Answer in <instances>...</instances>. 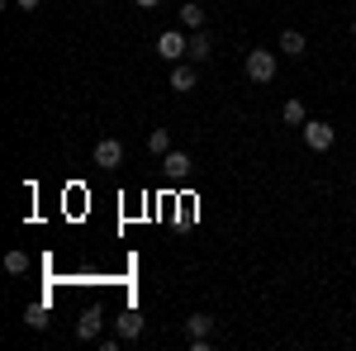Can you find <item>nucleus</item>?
<instances>
[{
  "label": "nucleus",
  "instance_id": "f3484780",
  "mask_svg": "<svg viewBox=\"0 0 356 351\" xmlns=\"http://www.w3.org/2000/svg\"><path fill=\"white\" fill-rule=\"evenodd\" d=\"M15 5H19V10H38L43 0H15Z\"/></svg>",
  "mask_w": 356,
  "mask_h": 351
},
{
  "label": "nucleus",
  "instance_id": "f257e3e1",
  "mask_svg": "<svg viewBox=\"0 0 356 351\" xmlns=\"http://www.w3.org/2000/svg\"><path fill=\"white\" fill-rule=\"evenodd\" d=\"M247 76H252V81L257 85H266V81H275V53H266V48H252V53H247Z\"/></svg>",
  "mask_w": 356,
  "mask_h": 351
},
{
  "label": "nucleus",
  "instance_id": "a211bd4d",
  "mask_svg": "<svg viewBox=\"0 0 356 351\" xmlns=\"http://www.w3.org/2000/svg\"><path fill=\"white\" fill-rule=\"evenodd\" d=\"M152 5H162V0H138V10H152Z\"/></svg>",
  "mask_w": 356,
  "mask_h": 351
},
{
  "label": "nucleus",
  "instance_id": "1a4fd4ad",
  "mask_svg": "<svg viewBox=\"0 0 356 351\" xmlns=\"http://www.w3.org/2000/svg\"><path fill=\"white\" fill-rule=\"evenodd\" d=\"M280 53H290V57H304V53H309V38H304L300 28H285V33H280Z\"/></svg>",
  "mask_w": 356,
  "mask_h": 351
},
{
  "label": "nucleus",
  "instance_id": "9b49d317",
  "mask_svg": "<svg viewBox=\"0 0 356 351\" xmlns=\"http://www.w3.org/2000/svg\"><path fill=\"white\" fill-rule=\"evenodd\" d=\"M280 114H285V124H295V129H304V124H309V109H304V100H285V109H280Z\"/></svg>",
  "mask_w": 356,
  "mask_h": 351
},
{
  "label": "nucleus",
  "instance_id": "20e7f679",
  "mask_svg": "<svg viewBox=\"0 0 356 351\" xmlns=\"http://www.w3.org/2000/svg\"><path fill=\"white\" fill-rule=\"evenodd\" d=\"M332 124H323V119H309V124H304V142H309V147H314V152H328L332 147Z\"/></svg>",
  "mask_w": 356,
  "mask_h": 351
},
{
  "label": "nucleus",
  "instance_id": "4468645a",
  "mask_svg": "<svg viewBox=\"0 0 356 351\" xmlns=\"http://www.w3.org/2000/svg\"><path fill=\"white\" fill-rule=\"evenodd\" d=\"M147 147H152V157H166V152H171V133H166V129H152V133H147Z\"/></svg>",
  "mask_w": 356,
  "mask_h": 351
},
{
  "label": "nucleus",
  "instance_id": "9d476101",
  "mask_svg": "<svg viewBox=\"0 0 356 351\" xmlns=\"http://www.w3.org/2000/svg\"><path fill=\"white\" fill-rule=\"evenodd\" d=\"M209 48H214V38H209L204 28H195V33H191V57H195V62H204V57H209Z\"/></svg>",
  "mask_w": 356,
  "mask_h": 351
},
{
  "label": "nucleus",
  "instance_id": "f8f14e48",
  "mask_svg": "<svg viewBox=\"0 0 356 351\" xmlns=\"http://www.w3.org/2000/svg\"><path fill=\"white\" fill-rule=\"evenodd\" d=\"M186 332H191V337H209V332H214V318H209V313H191V318H186Z\"/></svg>",
  "mask_w": 356,
  "mask_h": 351
},
{
  "label": "nucleus",
  "instance_id": "ddd939ff",
  "mask_svg": "<svg viewBox=\"0 0 356 351\" xmlns=\"http://www.w3.org/2000/svg\"><path fill=\"white\" fill-rule=\"evenodd\" d=\"M181 24H186V28H204V10H200L195 0H186V5H181Z\"/></svg>",
  "mask_w": 356,
  "mask_h": 351
},
{
  "label": "nucleus",
  "instance_id": "39448f33",
  "mask_svg": "<svg viewBox=\"0 0 356 351\" xmlns=\"http://www.w3.org/2000/svg\"><path fill=\"white\" fill-rule=\"evenodd\" d=\"M191 157H186V152H176V147H171V152H166V157H162V171H166V176H171V181H186V176H191Z\"/></svg>",
  "mask_w": 356,
  "mask_h": 351
},
{
  "label": "nucleus",
  "instance_id": "6ab92c4d",
  "mask_svg": "<svg viewBox=\"0 0 356 351\" xmlns=\"http://www.w3.org/2000/svg\"><path fill=\"white\" fill-rule=\"evenodd\" d=\"M352 38H356V19H352Z\"/></svg>",
  "mask_w": 356,
  "mask_h": 351
},
{
  "label": "nucleus",
  "instance_id": "0eeeda50",
  "mask_svg": "<svg viewBox=\"0 0 356 351\" xmlns=\"http://www.w3.org/2000/svg\"><path fill=\"white\" fill-rule=\"evenodd\" d=\"M100 323H105V313H100V309H86L81 323H76V337H81V342H95V337H100Z\"/></svg>",
  "mask_w": 356,
  "mask_h": 351
},
{
  "label": "nucleus",
  "instance_id": "423d86ee",
  "mask_svg": "<svg viewBox=\"0 0 356 351\" xmlns=\"http://www.w3.org/2000/svg\"><path fill=\"white\" fill-rule=\"evenodd\" d=\"M195 85H200V76H195V67H186V62H176V67H171V90H176V95H191Z\"/></svg>",
  "mask_w": 356,
  "mask_h": 351
},
{
  "label": "nucleus",
  "instance_id": "f03ea898",
  "mask_svg": "<svg viewBox=\"0 0 356 351\" xmlns=\"http://www.w3.org/2000/svg\"><path fill=\"white\" fill-rule=\"evenodd\" d=\"M157 53H162L166 62H181V57H191V38H186L181 28H166L162 38H157Z\"/></svg>",
  "mask_w": 356,
  "mask_h": 351
},
{
  "label": "nucleus",
  "instance_id": "2eb2a0df",
  "mask_svg": "<svg viewBox=\"0 0 356 351\" xmlns=\"http://www.w3.org/2000/svg\"><path fill=\"white\" fill-rule=\"evenodd\" d=\"M5 270H10V275H24L29 270V252H10V256H5Z\"/></svg>",
  "mask_w": 356,
  "mask_h": 351
},
{
  "label": "nucleus",
  "instance_id": "6e6552de",
  "mask_svg": "<svg viewBox=\"0 0 356 351\" xmlns=\"http://www.w3.org/2000/svg\"><path fill=\"white\" fill-rule=\"evenodd\" d=\"M119 337H124V342L143 337V313H138V309H124V313H119Z\"/></svg>",
  "mask_w": 356,
  "mask_h": 351
},
{
  "label": "nucleus",
  "instance_id": "7ed1b4c3",
  "mask_svg": "<svg viewBox=\"0 0 356 351\" xmlns=\"http://www.w3.org/2000/svg\"><path fill=\"white\" fill-rule=\"evenodd\" d=\"M90 157H95V166H105V171H114V166H124V142H119V138H100Z\"/></svg>",
  "mask_w": 356,
  "mask_h": 351
},
{
  "label": "nucleus",
  "instance_id": "dca6fc26",
  "mask_svg": "<svg viewBox=\"0 0 356 351\" xmlns=\"http://www.w3.org/2000/svg\"><path fill=\"white\" fill-rule=\"evenodd\" d=\"M24 323L29 327H48V309H43V304H33V309L24 313Z\"/></svg>",
  "mask_w": 356,
  "mask_h": 351
}]
</instances>
